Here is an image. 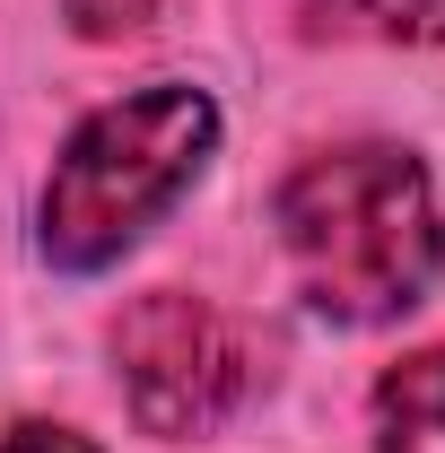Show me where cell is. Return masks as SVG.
<instances>
[{
    "mask_svg": "<svg viewBox=\"0 0 445 453\" xmlns=\"http://www.w3.org/2000/svg\"><path fill=\"white\" fill-rule=\"evenodd\" d=\"M279 244L297 296L332 323H393L410 314L445 262L437 192L410 149L358 140L324 149L279 183Z\"/></svg>",
    "mask_w": 445,
    "mask_h": 453,
    "instance_id": "1",
    "label": "cell"
},
{
    "mask_svg": "<svg viewBox=\"0 0 445 453\" xmlns=\"http://www.w3.org/2000/svg\"><path fill=\"white\" fill-rule=\"evenodd\" d=\"M210 140H219V105L201 88H140L122 105L88 113L44 183V253L61 271H105L201 174Z\"/></svg>",
    "mask_w": 445,
    "mask_h": 453,
    "instance_id": "2",
    "label": "cell"
},
{
    "mask_svg": "<svg viewBox=\"0 0 445 453\" xmlns=\"http://www.w3.org/2000/svg\"><path fill=\"white\" fill-rule=\"evenodd\" d=\"M113 357H122V393L149 436H201L227 410H245L262 384V340L210 296L183 288H149L122 323H113Z\"/></svg>",
    "mask_w": 445,
    "mask_h": 453,
    "instance_id": "3",
    "label": "cell"
},
{
    "mask_svg": "<svg viewBox=\"0 0 445 453\" xmlns=\"http://www.w3.org/2000/svg\"><path fill=\"white\" fill-rule=\"evenodd\" d=\"M376 453H445V349L402 357L376 384Z\"/></svg>",
    "mask_w": 445,
    "mask_h": 453,
    "instance_id": "4",
    "label": "cell"
},
{
    "mask_svg": "<svg viewBox=\"0 0 445 453\" xmlns=\"http://www.w3.org/2000/svg\"><path fill=\"white\" fill-rule=\"evenodd\" d=\"M315 27L376 44H445V0H315Z\"/></svg>",
    "mask_w": 445,
    "mask_h": 453,
    "instance_id": "5",
    "label": "cell"
},
{
    "mask_svg": "<svg viewBox=\"0 0 445 453\" xmlns=\"http://www.w3.org/2000/svg\"><path fill=\"white\" fill-rule=\"evenodd\" d=\"M70 9V27L88 35V44H113V35H140L149 18H158V0H61Z\"/></svg>",
    "mask_w": 445,
    "mask_h": 453,
    "instance_id": "6",
    "label": "cell"
},
{
    "mask_svg": "<svg viewBox=\"0 0 445 453\" xmlns=\"http://www.w3.org/2000/svg\"><path fill=\"white\" fill-rule=\"evenodd\" d=\"M0 453H97L79 427H44V418H27V427H9L0 436Z\"/></svg>",
    "mask_w": 445,
    "mask_h": 453,
    "instance_id": "7",
    "label": "cell"
}]
</instances>
